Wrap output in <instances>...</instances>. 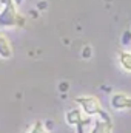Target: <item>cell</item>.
Masks as SVG:
<instances>
[{"instance_id": "6da1fadb", "label": "cell", "mask_w": 131, "mask_h": 133, "mask_svg": "<svg viewBox=\"0 0 131 133\" xmlns=\"http://www.w3.org/2000/svg\"><path fill=\"white\" fill-rule=\"evenodd\" d=\"M17 5L14 2L8 3L3 6V9L0 11V26H23L25 25V17L22 14H19Z\"/></svg>"}, {"instance_id": "7a4b0ae2", "label": "cell", "mask_w": 131, "mask_h": 133, "mask_svg": "<svg viewBox=\"0 0 131 133\" xmlns=\"http://www.w3.org/2000/svg\"><path fill=\"white\" fill-rule=\"evenodd\" d=\"M74 102L80 107V110L86 115V116H99L100 111L103 110L97 98L94 96H77Z\"/></svg>"}, {"instance_id": "3957f363", "label": "cell", "mask_w": 131, "mask_h": 133, "mask_svg": "<svg viewBox=\"0 0 131 133\" xmlns=\"http://www.w3.org/2000/svg\"><path fill=\"white\" fill-rule=\"evenodd\" d=\"M111 107L116 110H125V108H131V96L125 95V93H116L111 98Z\"/></svg>"}, {"instance_id": "277c9868", "label": "cell", "mask_w": 131, "mask_h": 133, "mask_svg": "<svg viewBox=\"0 0 131 133\" xmlns=\"http://www.w3.org/2000/svg\"><path fill=\"white\" fill-rule=\"evenodd\" d=\"M91 133H113V121H105L97 116L93 122Z\"/></svg>"}, {"instance_id": "5b68a950", "label": "cell", "mask_w": 131, "mask_h": 133, "mask_svg": "<svg viewBox=\"0 0 131 133\" xmlns=\"http://www.w3.org/2000/svg\"><path fill=\"white\" fill-rule=\"evenodd\" d=\"M11 56H12L11 43H9L8 37L0 31V57H3V59H9Z\"/></svg>"}, {"instance_id": "8992f818", "label": "cell", "mask_w": 131, "mask_h": 133, "mask_svg": "<svg viewBox=\"0 0 131 133\" xmlns=\"http://www.w3.org/2000/svg\"><path fill=\"white\" fill-rule=\"evenodd\" d=\"M83 119H85V118L82 116V110H79V108L69 110V111L66 113V122H68L69 125H79Z\"/></svg>"}, {"instance_id": "52a82bcc", "label": "cell", "mask_w": 131, "mask_h": 133, "mask_svg": "<svg viewBox=\"0 0 131 133\" xmlns=\"http://www.w3.org/2000/svg\"><path fill=\"white\" fill-rule=\"evenodd\" d=\"M119 62L127 71H131V53L130 51H120L119 53Z\"/></svg>"}, {"instance_id": "ba28073f", "label": "cell", "mask_w": 131, "mask_h": 133, "mask_svg": "<svg viewBox=\"0 0 131 133\" xmlns=\"http://www.w3.org/2000/svg\"><path fill=\"white\" fill-rule=\"evenodd\" d=\"M30 133H49V130H48L40 121H37V122L33 125V129H31V132Z\"/></svg>"}, {"instance_id": "9c48e42d", "label": "cell", "mask_w": 131, "mask_h": 133, "mask_svg": "<svg viewBox=\"0 0 131 133\" xmlns=\"http://www.w3.org/2000/svg\"><path fill=\"white\" fill-rule=\"evenodd\" d=\"M46 6H48L46 2H39V3H37V9H40V11H42V9H46Z\"/></svg>"}, {"instance_id": "30bf717a", "label": "cell", "mask_w": 131, "mask_h": 133, "mask_svg": "<svg viewBox=\"0 0 131 133\" xmlns=\"http://www.w3.org/2000/svg\"><path fill=\"white\" fill-rule=\"evenodd\" d=\"M90 56H91V48H90V46H86V48L83 50V57H85V59H88Z\"/></svg>"}, {"instance_id": "8fae6325", "label": "cell", "mask_w": 131, "mask_h": 133, "mask_svg": "<svg viewBox=\"0 0 131 133\" xmlns=\"http://www.w3.org/2000/svg\"><path fill=\"white\" fill-rule=\"evenodd\" d=\"M66 87H68L66 84H62V85H60V90H66Z\"/></svg>"}, {"instance_id": "7c38bea8", "label": "cell", "mask_w": 131, "mask_h": 133, "mask_svg": "<svg viewBox=\"0 0 131 133\" xmlns=\"http://www.w3.org/2000/svg\"><path fill=\"white\" fill-rule=\"evenodd\" d=\"M22 2H23V0H14V3H16V5H20Z\"/></svg>"}]
</instances>
